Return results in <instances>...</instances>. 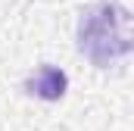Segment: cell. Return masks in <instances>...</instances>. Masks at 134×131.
<instances>
[{
    "label": "cell",
    "mask_w": 134,
    "mask_h": 131,
    "mask_svg": "<svg viewBox=\"0 0 134 131\" xmlns=\"http://www.w3.org/2000/svg\"><path fill=\"white\" fill-rule=\"evenodd\" d=\"M78 47L94 66L119 63L131 53V13L122 3H94L78 19Z\"/></svg>",
    "instance_id": "6da1fadb"
},
{
    "label": "cell",
    "mask_w": 134,
    "mask_h": 131,
    "mask_svg": "<svg viewBox=\"0 0 134 131\" xmlns=\"http://www.w3.org/2000/svg\"><path fill=\"white\" fill-rule=\"evenodd\" d=\"M25 91L34 94V97H41V100H50V103H53V100L66 97L69 78H66V72H63V69H56V66H41L37 72L28 75Z\"/></svg>",
    "instance_id": "7a4b0ae2"
}]
</instances>
